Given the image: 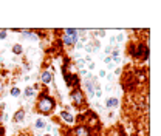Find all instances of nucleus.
<instances>
[{
	"label": "nucleus",
	"instance_id": "f257e3e1",
	"mask_svg": "<svg viewBox=\"0 0 161 136\" xmlns=\"http://www.w3.org/2000/svg\"><path fill=\"white\" fill-rule=\"evenodd\" d=\"M53 107H54V101L48 96H42V99L39 102V110L42 113H50L53 110Z\"/></svg>",
	"mask_w": 161,
	"mask_h": 136
},
{
	"label": "nucleus",
	"instance_id": "f03ea898",
	"mask_svg": "<svg viewBox=\"0 0 161 136\" xmlns=\"http://www.w3.org/2000/svg\"><path fill=\"white\" fill-rule=\"evenodd\" d=\"M76 42H78V36H76V34H65V36H64V43L73 45V43H76Z\"/></svg>",
	"mask_w": 161,
	"mask_h": 136
},
{
	"label": "nucleus",
	"instance_id": "7ed1b4c3",
	"mask_svg": "<svg viewBox=\"0 0 161 136\" xmlns=\"http://www.w3.org/2000/svg\"><path fill=\"white\" fill-rule=\"evenodd\" d=\"M40 79H42V82H43V84H50V82L53 81V74H51L50 71H43V73H42V76H40Z\"/></svg>",
	"mask_w": 161,
	"mask_h": 136
},
{
	"label": "nucleus",
	"instance_id": "20e7f679",
	"mask_svg": "<svg viewBox=\"0 0 161 136\" xmlns=\"http://www.w3.org/2000/svg\"><path fill=\"white\" fill-rule=\"evenodd\" d=\"M71 98H73V101L76 102V104H81L84 99H82V93L81 91H74L73 94H71Z\"/></svg>",
	"mask_w": 161,
	"mask_h": 136
},
{
	"label": "nucleus",
	"instance_id": "39448f33",
	"mask_svg": "<svg viewBox=\"0 0 161 136\" xmlns=\"http://www.w3.org/2000/svg\"><path fill=\"white\" fill-rule=\"evenodd\" d=\"M23 118H25V111H23V110H20V111H17V113H16L14 121H16V122H22V121H23Z\"/></svg>",
	"mask_w": 161,
	"mask_h": 136
},
{
	"label": "nucleus",
	"instance_id": "423d86ee",
	"mask_svg": "<svg viewBox=\"0 0 161 136\" xmlns=\"http://www.w3.org/2000/svg\"><path fill=\"white\" fill-rule=\"evenodd\" d=\"M60 116H62V118H64V119H65L68 124H71V122L74 121V119H73V116H71L70 113H67V111H62V113H60Z\"/></svg>",
	"mask_w": 161,
	"mask_h": 136
},
{
	"label": "nucleus",
	"instance_id": "0eeeda50",
	"mask_svg": "<svg viewBox=\"0 0 161 136\" xmlns=\"http://www.w3.org/2000/svg\"><path fill=\"white\" fill-rule=\"evenodd\" d=\"M76 135L78 136H88V130L85 127H79V129H76Z\"/></svg>",
	"mask_w": 161,
	"mask_h": 136
},
{
	"label": "nucleus",
	"instance_id": "6e6552de",
	"mask_svg": "<svg viewBox=\"0 0 161 136\" xmlns=\"http://www.w3.org/2000/svg\"><path fill=\"white\" fill-rule=\"evenodd\" d=\"M118 104H119L118 98H112V99H109V101H107V104H105V105H107V107H116Z\"/></svg>",
	"mask_w": 161,
	"mask_h": 136
},
{
	"label": "nucleus",
	"instance_id": "1a4fd4ad",
	"mask_svg": "<svg viewBox=\"0 0 161 136\" xmlns=\"http://www.w3.org/2000/svg\"><path fill=\"white\" fill-rule=\"evenodd\" d=\"M22 51H23V50H22V45H14V46H12V53H14V54H20Z\"/></svg>",
	"mask_w": 161,
	"mask_h": 136
},
{
	"label": "nucleus",
	"instance_id": "9d476101",
	"mask_svg": "<svg viewBox=\"0 0 161 136\" xmlns=\"http://www.w3.org/2000/svg\"><path fill=\"white\" fill-rule=\"evenodd\" d=\"M33 94H34V90H33L31 87H26V90H25V96H26V98H31Z\"/></svg>",
	"mask_w": 161,
	"mask_h": 136
},
{
	"label": "nucleus",
	"instance_id": "9b49d317",
	"mask_svg": "<svg viewBox=\"0 0 161 136\" xmlns=\"http://www.w3.org/2000/svg\"><path fill=\"white\" fill-rule=\"evenodd\" d=\"M36 127H37V129H43V127H45V122H43L42 119H37V121H36Z\"/></svg>",
	"mask_w": 161,
	"mask_h": 136
},
{
	"label": "nucleus",
	"instance_id": "f8f14e48",
	"mask_svg": "<svg viewBox=\"0 0 161 136\" xmlns=\"http://www.w3.org/2000/svg\"><path fill=\"white\" fill-rule=\"evenodd\" d=\"M11 94H12V96H14V98H16V96H19V94H20V90H19V88H16V87H14V88H12V90H11Z\"/></svg>",
	"mask_w": 161,
	"mask_h": 136
},
{
	"label": "nucleus",
	"instance_id": "ddd939ff",
	"mask_svg": "<svg viewBox=\"0 0 161 136\" xmlns=\"http://www.w3.org/2000/svg\"><path fill=\"white\" fill-rule=\"evenodd\" d=\"M65 34H78V29H71V28H70V29L65 31Z\"/></svg>",
	"mask_w": 161,
	"mask_h": 136
},
{
	"label": "nucleus",
	"instance_id": "4468645a",
	"mask_svg": "<svg viewBox=\"0 0 161 136\" xmlns=\"http://www.w3.org/2000/svg\"><path fill=\"white\" fill-rule=\"evenodd\" d=\"M88 53H91V51H95V48H93V45H87V48H85Z\"/></svg>",
	"mask_w": 161,
	"mask_h": 136
},
{
	"label": "nucleus",
	"instance_id": "2eb2a0df",
	"mask_svg": "<svg viewBox=\"0 0 161 136\" xmlns=\"http://www.w3.org/2000/svg\"><path fill=\"white\" fill-rule=\"evenodd\" d=\"M105 74H107L105 70H101V71H99V76H101V77H105Z\"/></svg>",
	"mask_w": 161,
	"mask_h": 136
},
{
	"label": "nucleus",
	"instance_id": "dca6fc26",
	"mask_svg": "<svg viewBox=\"0 0 161 136\" xmlns=\"http://www.w3.org/2000/svg\"><path fill=\"white\" fill-rule=\"evenodd\" d=\"M6 37V31H0V39H5Z\"/></svg>",
	"mask_w": 161,
	"mask_h": 136
},
{
	"label": "nucleus",
	"instance_id": "f3484780",
	"mask_svg": "<svg viewBox=\"0 0 161 136\" xmlns=\"http://www.w3.org/2000/svg\"><path fill=\"white\" fill-rule=\"evenodd\" d=\"M104 62H107V63H110V62H112V57H105V59H104Z\"/></svg>",
	"mask_w": 161,
	"mask_h": 136
},
{
	"label": "nucleus",
	"instance_id": "a211bd4d",
	"mask_svg": "<svg viewBox=\"0 0 161 136\" xmlns=\"http://www.w3.org/2000/svg\"><path fill=\"white\" fill-rule=\"evenodd\" d=\"M112 60H115V62H116V63H119V60H121V59H119V57H118V56H116V57H113V59H112Z\"/></svg>",
	"mask_w": 161,
	"mask_h": 136
},
{
	"label": "nucleus",
	"instance_id": "6ab92c4d",
	"mask_svg": "<svg viewBox=\"0 0 161 136\" xmlns=\"http://www.w3.org/2000/svg\"><path fill=\"white\" fill-rule=\"evenodd\" d=\"M76 48H78V50H81V48H84V45H82V43H78V45H76Z\"/></svg>",
	"mask_w": 161,
	"mask_h": 136
},
{
	"label": "nucleus",
	"instance_id": "aec40b11",
	"mask_svg": "<svg viewBox=\"0 0 161 136\" xmlns=\"http://www.w3.org/2000/svg\"><path fill=\"white\" fill-rule=\"evenodd\" d=\"M45 136H50V135H45Z\"/></svg>",
	"mask_w": 161,
	"mask_h": 136
}]
</instances>
